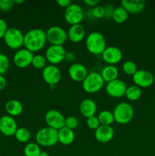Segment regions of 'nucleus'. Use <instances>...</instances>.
Wrapping results in <instances>:
<instances>
[{"label":"nucleus","mask_w":155,"mask_h":156,"mask_svg":"<svg viewBox=\"0 0 155 156\" xmlns=\"http://www.w3.org/2000/svg\"><path fill=\"white\" fill-rule=\"evenodd\" d=\"M24 2V0H15L14 3L15 4H21V3Z\"/></svg>","instance_id":"37998d69"},{"label":"nucleus","mask_w":155,"mask_h":156,"mask_svg":"<svg viewBox=\"0 0 155 156\" xmlns=\"http://www.w3.org/2000/svg\"><path fill=\"white\" fill-rule=\"evenodd\" d=\"M6 85H7V81H6L5 78L2 75H0V90H2L3 88H5Z\"/></svg>","instance_id":"a19ab883"},{"label":"nucleus","mask_w":155,"mask_h":156,"mask_svg":"<svg viewBox=\"0 0 155 156\" xmlns=\"http://www.w3.org/2000/svg\"><path fill=\"white\" fill-rule=\"evenodd\" d=\"M87 125H88L90 129L96 130L100 126V123L99 121L98 117L94 115L87 118Z\"/></svg>","instance_id":"72a5a7b5"},{"label":"nucleus","mask_w":155,"mask_h":156,"mask_svg":"<svg viewBox=\"0 0 155 156\" xmlns=\"http://www.w3.org/2000/svg\"><path fill=\"white\" fill-rule=\"evenodd\" d=\"M99 121H100V125H106V126H111V124L113 123L115 121L114 120V116L112 112L107 111V110H104L102 111L98 115Z\"/></svg>","instance_id":"a878e982"},{"label":"nucleus","mask_w":155,"mask_h":156,"mask_svg":"<svg viewBox=\"0 0 155 156\" xmlns=\"http://www.w3.org/2000/svg\"><path fill=\"white\" fill-rule=\"evenodd\" d=\"M88 74V69L81 63L74 62L68 68V75L70 78L75 82H83Z\"/></svg>","instance_id":"f3484780"},{"label":"nucleus","mask_w":155,"mask_h":156,"mask_svg":"<svg viewBox=\"0 0 155 156\" xmlns=\"http://www.w3.org/2000/svg\"><path fill=\"white\" fill-rule=\"evenodd\" d=\"M94 135L97 141L102 143H106L113 138L114 129L111 126L100 125L95 130Z\"/></svg>","instance_id":"a211bd4d"},{"label":"nucleus","mask_w":155,"mask_h":156,"mask_svg":"<svg viewBox=\"0 0 155 156\" xmlns=\"http://www.w3.org/2000/svg\"><path fill=\"white\" fill-rule=\"evenodd\" d=\"M58 139L59 142H60L62 144L70 145L74 140V131L64 126L62 129L58 130Z\"/></svg>","instance_id":"5701e85b"},{"label":"nucleus","mask_w":155,"mask_h":156,"mask_svg":"<svg viewBox=\"0 0 155 156\" xmlns=\"http://www.w3.org/2000/svg\"><path fill=\"white\" fill-rule=\"evenodd\" d=\"M92 15L96 18H104L105 10L104 7L100 5H97L93 8L92 9Z\"/></svg>","instance_id":"f704fd0d"},{"label":"nucleus","mask_w":155,"mask_h":156,"mask_svg":"<svg viewBox=\"0 0 155 156\" xmlns=\"http://www.w3.org/2000/svg\"><path fill=\"white\" fill-rule=\"evenodd\" d=\"M45 121L47 126L59 130L65 126V117L57 110H49L45 114Z\"/></svg>","instance_id":"9d476101"},{"label":"nucleus","mask_w":155,"mask_h":156,"mask_svg":"<svg viewBox=\"0 0 155 156\" xmlns=\"http://www.w3.org/2000/svg\"><path fill=\"white\" fill-rule=\"evenodd\" d=\"M112 114L114 120L119 124H126L132 120L134 117V109L127 102L119 103L114 108Z\"/></svg>","instance_id":"7ed1b4c3"},{"label":"nucleus","mask_w":155,"mask_h":156,"mask_svg":"<svg viewBox=\"0 0 155 156\" xmlns=\"http://www.w3.org/2000/svg\"><path fill=\"white\" fill-rule=\"evenodd\" d=\"M67 34H68V38H69L70 41L74 43H78L84 38L86 30L82 24H73L70 26Z\"/></svg>","instance_id":"aec40b11"},{"label":"nucleus","mask_w":155,"mask_h":156,"mask_svg":"<svg viewBox=\"0 0 155 156\" xmlns=\"http://www.w3.org/2000/svg\"><path fill=\"white\" fill-rule=\"evenodd\" d=\"M46 31L41 28H33L24 34V46L32 53L40 50L46 43Z\"/></svg>","instance_id":"f257e3e1"},{"label":"nucleus","mask_w":155,"mask_h":156,"mask_svg":"<svg viewBox=\"0 0 155 156\" xmlns=\"http://www.w3.org/2000/svg\"><path fill=\"white\" fill-rule=\"evenodd\" d=\"M133 82L135 85L139 88H148L154 81V76L150 73L145 69H139L133 75Z\"/></svg>","instance_id":"9b49d317"},{"label":"nucleus","mask_w":155,"mask_h":156,"mask_svg":"<svg viewBox=\"0 0 155 156\" xmlns=\"http://www.w3.org/2000/svg\"><path fill=\"white\" fill-rule=\"evenodd\" d=\"M10 66L9 57L3 53H0V75H4L8 71Z\"/></svg>","instance_id":"2f4dec72"},{"label":"nucleus","mask_w":155,"mask_h":156,"mask_svg":"<svg viewBox=\"0 0 155 156\" xmlns=\"http://www.w3.org/2000/svg\"><path fill=\"white\" fill-rule=\"evenodd\" d=\"M67 52L62 45H50L46 50V56L47 61L55 65L62 62L65 59Z\"/></svg>","instance_id":"1a4fd4ad"},{"label":"nucleus","mask_w":155,"mask_h":156,"mask_svg":"<svg viewBox=\"0 0 155 156\" xmlns=\"http://www.w3.org/2000/svg\"><path fill=\"white\" fill-rule=\"evenodd\" d=\"M102 58L109 65H115L121 61L122 58V52L119 47L115 46L106 47L102 53Z\"/></svg>","instance_id":"dca6fc26"},{"label":"nucleus","mask_w":155,"mask_h":156,"mask_svg":"<svg viewBox=\"0 0 155 156\" xmlns=\"http://www.w3.org/2000/svg\"><path fill=\"white\" fill-rule=\"evenodd\" d=\"M46 39L51 45H63L68 39V34L59 26H51L46 31Z\"/></svg>","instance_id":"423d86ee"},{"label":"nucleus","mask_w":155,"mask_h":156,"mask_svg":"<svg viewBox=\"0 0 155 156\" xmlns=\"http://www.w3.org/2000/svg\"><path fill=\"white\" fill-rule=\"evenodd\" d=\"M104 85V80L102 78L100 73H88L84 80L82 82V87L86 92L93 94L100 91Z\"/></svg>","instance_id":"39448f33"},{"label":"nucleus","mask_w":155,"mask_h":156,"mask_svg":"<svg viewBox=\"0 0 155 156\" xmlns=\"http://www.w3.org/2000/svg\"><path fill=\"white\" fill-rule=\"evenodd\" d=\"M84 2L88 6H91V7H95L97 5L100 1L99 0H84Z\"/></svg>","instance_id":"ea45409f"},{"label":"nucleus","mask_w":155,"mask_h":156,"mask_svg":"<svg viewBox=\"0 0 155 156\" xmlns=\"http://www.w3.org/2000/svg\"><path fill=\"white\" fill-rule=\"evenodd\" d=\"M15 137L18 142L22 143H27L30 140L31 133L28 129L25 127L18 128L17 131L15 133Z\"/></svg>","instance_id":"cd10ccee"},{"label":"nucleus","mask_w":155,"mask_h":156,"mask_svg":"<svg viewBox=\"0 0 155 156\" xmlns=\"http://www.w3.org/2000/svg\"><path fill=\"white\" fill-rule=\"evenodd\" d=\"M33 56V53L27 49H19L13 56L14 63L19 68H26L32 63Z\"/></svg>","instance_id":"f8f14e48"},{"label":"nucleus","mask_w":155,"mask_h":156,"mask_svg":"<svg viewBox=\"0 0 155 156\" xmlns=\"http://www.w3.org/2000/svg\"><path fill=\"white\" fill-rule=\"evenodd\" d=\"M128 17H129V13L122 6H118L114 9L112 18L116 23L121 24L128 19Z\"/></svg>","instance_id":"393cba45"},{"label":"nucleus","mask_w":155,"mask_h":156,"mask_svg":"<svg viewBox=\"0 0 155 156\" xmlns=\"http://www.w3.org/2000/svg\"><path fill=\"white\" fill-rule=\"evenodd\" d=\"M15 3L12 0H0V10L7 12L14 6Z\"/></svg>","instance_id":"c9c22d12"},{"label":"nucleus","mask_w":155,"mask_h":156,"mask_svg":"<svg viewBox=\"0 0 155 156\" xmlns=\"http://www.w3.org/2000/svg\"><path fill=\"white\" fill-rule=\"evenodd\" d=\"M127 85L121 79H116L107 82L106 85V91L109 95L113 98L122 97L126 94Z\"/></svg>","instance_id":"ddd939ff"},{"label":"nucleus","mask_w":155,"mask_h":156,"mask_svg":"<svg viewBox=\"0 0 155 156\" xmlns=\"http://www.w3.org/2000/svg\"><path fill=\"white\" fill-rule=\"evenodd\" d=\"M43 79L50 85H55L61 80L62 73L60 69L55 65H47L43 69Z\"/></svg>","instance_id":"4468645a"},{"label":"nucleus","mask_w":155,"mask_h":156,"mask_svg":"<svg viewBox=\"0 0 155 156\" xmlns=\"http://www.w3.org/2000/svg\"><path fill=\"white\" fill-rule=\"evenodd\" d=\"M5 109L6 112L9 114V115L12 117L18 116L22 113L23 111V105L19 101L12 99V100L8 101L5 105Z\"/></svg>","instance_id":"4be33fe9"},{"label":"nucleus","mask_w":155,"mask_h":156,"mask_svg":"<svg viewBox=\"0 0 155 156\" xmlns=\"http://www.w3.org/2000/svg\"><path fill=\"white\" fill-rule=\"evenodd\" d=\"M24 152L25 156H40L41 149L37 143H29L24 147Z\"/></svg>","instance_id":"c85d7f7f"},{"label":"nucleus","mask_w":155,"mask_h":156,"mask_svg":"<svg viewBox=\"0 0 155 156\" xmlns=\"http://www.w3.org/2000/svg\"><path fill=\"white\" fill-rule=\"evenodd\" d=\"M85 46L87 50L92 54H102L106 48V41L105 37L100 32L93 31L86 37Z\"/></svg>","instance_id":"f03ea898"},{"label":"nucleus","mask_w":155,"mask_h":156,"mask_svg":"<svg viewBox=\"0 0 155 156\" xmlns=\"http://www.w3.org/2000/svg\"><path fill=\"white\" fill-rule=\"evenodd\" d=\"M100 75L104 82H109L118 79L119 70L114 65H107L103 67Z\"/></svg>","instance_id":"b1692460"},{"label":"nucleus","mask_w":155,"mask_h":156,"mask_svg":"<svg viewBox=\"0 0 155 156\" xmlns=\"http://www.w3.org/2000/svg\"><path fill=\"white\" fill-rule=\"evenodd\" d=\"M122 70L126 75L133 76V75L135 74L138 69L135 62H134L133 61L128 60L126 61V62L122 64Z\"/></svg>","instance_id":"7c9ffc66"},{"label":"nucleus","mask_w":155,"mask_h":156,"mask_svg":"<svg viewBox=\"0 0 155 156\" xmlns=\"http://www.w3.org/2000/svg\"><path fill=\"white\" fill-rule=\"evenodd\" d=\"M114 9H115V8H113V6L111 5H106V6L104 7V10H105L104 17L105 18H112Z\"/></svg>","instance_id":"4c0bfd02"},{"label":"nucleus","mask_w":155,"mask_h":156,"mask_svg":"<svg viewBox=\"0 0 155 156\" xmlns=\"http://www.w3.org/2000/svg\"><path fill=\"white\" fill-rule=\"evenodd\" d=\"M24 34H23L21 30L16 27H10L8 29L3 38L8 47L16 50L24 45Z\"/></svg>","instance_id":"0eeeda50"},{"label":"nucleus","mask_w":155,"mask_h":156,"mask_svg":"<svg viewBox=\"0 0 155 156\" xmlns=\"http://www.w3.org/2000/svg\"><path fill=\"white\" fill-rule=\"evenodd\" d=\"M78 120L77 117H73V116H69V117L65 118V127L74 130V129H76L78 127Z\"/></svg>","instance_id":"473e14b6"},{"label":"nucleus","mask_w":155,"mask_h":156,"mask_svg":"<svg viewBox=\"0 0 155 156\" xmlns=\"http://www.w3.org/2000/svg\"><path fill=\"white\" fill-rule=\"evenodd\" d=\"M9 27H8L7 22L2 18H0V39L4 37Z\"/></svg>","instance_id":"e433bc0d"},{"label":"nucleus","mask_w":155,"mask_h":156,"mask_svg":"<svg viewBox=\"0 0 155 156\" xmlns=\"http://www.w3.org/2000/svg\"><path fill=\"white\" fill-rule=\"evenodd\" d=\"M65 19L71 25L80 24L84 16V12L81 5L76 3H71L65 9Z\"/></svg>","instance_id":"6e6552de"},{"label":"nucleus","mask_w":155,"mask_h":156,"mask_svg":"<svg viewBox=\"0 0 155 156\" xmlns=\"http://www.w3.org/2000/svg\"><path fill=\"white\" fill-rule=\"evenodd\" d=\"M129 100L135 101L138 100L141 96V89L137 85H131V86L127 87L126 94Z\"/></svg>","instance_id":"bb28decb"},{"label":"nucleus","mask_w":155,"mask_h":156,"mask_svg":"<svg viewBox=\"0 0 155 156\" xmlns=\"http://www.w3.org/2000/svg\"><path fill=\"white\" fill-rule=\"evenodd\" d=\"M146 2L144 0H122L121 6H122L131 14H139L144 9Z\"/></svg>","instance_id":"6ab92c4d"},{"label":"nucleus","mask_w":155,"mask_h":156,"mask_svg":"<svg viewBox=\"0 0 155 156\" xmlns=\"http://www.w3.org/2000/svg\"><path fill=\"white\" fill-rule=\"evenodd\" d=\"M56 2H57V4L59 5L61 7L65 8V9L71 4V2L70 1V0H57Z\"/></svg>","instance_id":"58836bf2"},{"label":"nucleus","mask_w":155,"mask_h":156,"mask_svg":"<svg viewBox=\"0 0 155 156\" xmlns=\"http://www.w3.org/2000/svg\"><path fill=\"white\" fill-rule=\"evenodd\" d=\"M36 140L39 146H53L59 142L58 130L49 126L41 128L36 134Z\"/></svg>","instance_id":"20e7f679"},{"label":"nucleus","mask_w":155,"mask_h":156,"mask_svg":"<svg viewBox=\"0 0 155 156\" xmlns=\"http://www.w3.org/2000/svg\"><path fill=\"white\" fill-rule=\"evenodd\" d=\"M40 156H49V154L46 152H45V151H41Z\"/></svg>","instance_id":"79ce46f5"},{"label":"nucleus","mask_w":155,"mask_h":156,"mask_svg":"<svg viewBox=\"0 0 155 156\" xmlns=\"http://www.w3.org/2000/svg\"><path fill=\"white\" fill-rule=\"evenodd\" d=\"M46 62L47 59L45 56L38 54L33 56L31 65H33V66L37 69H43L47 66Z\"/></svg>","instance_id":"c756f323"},{"label":"nucleus","mask_w":155,"mask_h":156,"mask_svg":"<svg viewBox=\"0 0 155 156\" xmlns=\"http://www.w3.org/2000/svg\"><path fill=\"white\" fill-rule=\"evenodd\" d=\"M79 108L82 115L88 118L95 115L97 111V105L92 99L86 98L81 102Z\"/></svg>","instance_id":"412c9836"},{"label":"nucleus","mask_w":155,"mask_h":156,"mask_svg":"<svg viewBox=\"0 0 155 156\" xmlns=\"http://www.w3.org/2000/svg\"><path fill=\"white\" fill-rule=\"evenodd\" d=\"M18 124L13 117L5 115L0 118V132L6 136H15L18 129Z\"/></svg>","instance_id":"2eb2a0df"}]
</instances>
